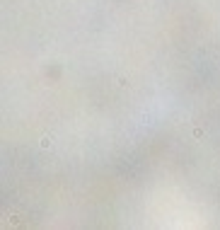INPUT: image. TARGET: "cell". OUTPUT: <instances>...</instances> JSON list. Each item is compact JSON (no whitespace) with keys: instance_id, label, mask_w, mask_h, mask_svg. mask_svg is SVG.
<instances>
[{"instance_id":"obj_1","label":"cell","mask_w":220,"mask_h":230,"mask_svg":"<svg viewBox=\"0 0 220 230\" xmlns=\"http://www.w3.org/2000/svg\"><path fill=\"white\" fill-rule=\"evenodd\" d=\"M51 145H53V138H51V136H44L41 138V148H51Z\"/></svg>"}]
</instances>
